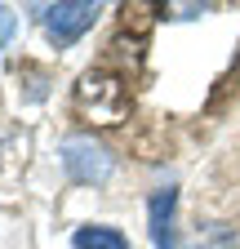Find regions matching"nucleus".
I'll use <instances>...</instances> for the list:
<instances>
[{"instance_id": "423d86ee", "label": "nucleus", "mask_w": 240, "mask_h": 249, "mask_svg": "<svg viewBox=\"0 0 240 249\" xmlns=\"http://www.w3.org/2000/svg\"><path fill=\"white\" fill-rule=\"evenodd\" d=\"M196 249H236V227H227V223H209V227L196 236Z\"/></svg>"}, {"instance_id": "39448f33", "label": "nucleus", "mask_w": 240, "mask_h": 249, "mask_svg": "<svg viewBox=\"0 0 240 249\" xmlns=\"http://www.w3.org/2000/svg\"><path fill=\"white\" fill-rule=\"evenodd\" d=\"M71 245L76 249H129V240L120 236V227H76Z\"/></svg>"}, {"instance_id": "7ed1b4c3", "label": "nucleus", "mask_w": 240, "mask_h": 249, "mask_svg": "<svg viewBox=\"0 0 240 249\" xmlns=\"http://www.w3.org/2000/svg\"><path fill=\"white\" fill-rule=\"evenodd\" d=\"M98 5L94 0H63V5H49L45 9V31H49V40L63 49V45H71V40H80L89 27L98 22Z\"/></svg>"}, {"instance_id": "f257e3e1", "label": "nucleus", "mask_w": 240, "mask_h": 249, "mask_svg": "<svg viewBox=\"0 0 240 249\" xmlns=\"http://www.w3.org/2000/svg\"><path fill=\"white\" fill-rule=\"evenodd\" d=\"M76 111L80 116H94L98 124H116L125 116V89H120L116 76H94L89 71L80 85H76Z\"/></svg>"}, {"instance_id": "f03ea898", "label": "nucleus", "mask_w": 240, "mask_h": 249, "mask_svg": "<svg viewBox=\"0 0 240 249\" xmlns=\"http://www.w3.org/2000/svg\"><path fill=\"white\" fill-rule=\"evenodd\" d=\"M63 169L80 187H103L111 178L116 160H111V151L98 147L94 138H71V142H63Z\"/></svg>"}, {"instance_id": "0eeeda50", "label": "nucleus", "mask_w": 240, "mask_h": 249, "mask_svg": "<svg viewBox=\"0 0 240 249\" xmlns=\"http://www.w3.org/2000/svg\"><path fill=\"white\" fill-rule=\"evenodd\" d=\"M9 36H14V14H9V9H0V49L9 45Z\"/></svg>"}, {"instance_id": "20e7f679", "label": "nucleus", "mask_w": 240, "mask_h": 249, "mask_svg": "<svg viewBox=\"0 0 240 249\" xmlns=\"http://www.w3.org/2000/svg\"><path fill=\"white\" fill-rule=\"evenodd\" d=\"M173 205H178V192L173 187H160V192L152 196V240L156 249H173Z\"/></svg>"}]
</instances>
